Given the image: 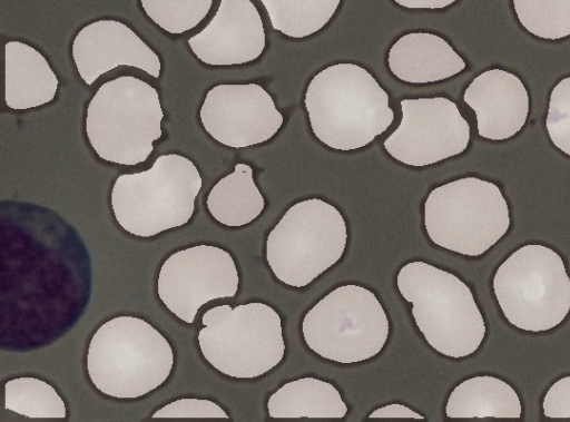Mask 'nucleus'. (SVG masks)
<instances>
[{
  "instance_id": "12",
  "label": "nucleus",
  "mask_w": 570,
  "mask_h": 422,
  "mask_svg": "<svg viewBox=\"0 0 570 422\" xmlns=\"http://www.w3.org/2000/svg\"><path fill=\"white\" fill-rule=\"evenodd\" d=\"M402 120L385 139L394 159L422 167L463 153L470 126L458 106L445 97L401 100Z\"/></svg>"
},
{
  "instance_id": "30",
  "label": "nucleus",
  "mask_w": 570,
  "mask_h": 422,
  "mask_svg": "<svg viewBox=\"0 0 570 422\" xmlns=\"http://www.w3.org/2000/svg\"><path fill=\"white\" fill-rule=\"evenodd\" d=\"M401 7L409 9H443L456 0H393Z\"/></svg>"
},
{
  "instance_id": "10",
  "label": "nucleus",
  "mask_w": 570,
  "mask_h": 422,
  "mask_svg": "<svg viewBox=\"0 0 570 422\" xmlns=\"http://www.w3.org/2000/svg\"><path fill=\"white\" fill-rule=\"evenodd\" d=\"M302 331L313 352L350 364L379 354L386 343L390 324L373 292L347 284L330 292L305 314Z\"/></svg>"
},
{
  "instance_id": "16",
  "label": "nucleus",
  "mask_w": 570,
  "mask_h": 422,
  "mask_svg": "<svg viewBox=\"0 0 570 422\" xmlns=\"http://www.w3.org/2000/svg\"><path fill=\"white\" fill-rule=\"evenodd\" d=\"M463 100L475 112L478 133L491 140L514 136L529 114V95L522 81L511 72L491 69L475 77Z\"/></svg>"
},
{
  "instance_id": "11",
  "label": "nucleus",
  "mask_w": 570,
  "mask_h": 422,
  "mask_svg": "<svg viewBox=\"0 0 570 422\" xmlns=\"http://www.w3.org/2000/svg\"><path fill=\"white\" fill-rule=\"evenodd\" d=\"M238 283L237 268L228 252L213 245H196L175 252L163 263L157 292L175 316L190 324L204 304L233 297Z\"/></svg>"
},
{
  "instance_id": "17",
  "label": "nucleus",
  "mask_w": 570,
  "mask_h": 422,
  "mask_svg": "<svg viewBox=\"0 0 570 422\" xmlns=\"http://www.w3.org/2000/svg\"><path fill=\"white\" fill-rule=\"evenodd\" d=\"M387 66L402 81L428 84L453 77L465 68V62L442 37L412 32L393 43Z\"/></svg>"
},
{
  "instance_id": "29",
  "label": "nucleus",
  "mask_w": 570,
  "mask_h": 422,
  "mask_svg": "<svg viewBox=\"0 0 570 422\" xmlns=\"http://www.w3.org/2000/svg\"><path fill=\"white\" fill-rule=\"evenodd\" d=\"M370 418H402V419H417L423 420L424 416L413 411L412 409L399 404L393 403L380 409H376L370 414Z\"/></svg>"
},
{
  "instance_id": "13",
  "label": "nucleus",
  "mask_w": 570,
  "mask_h": 422,
  "mask_svg": "<svg viewBox=\"0 0 570 422\" xmlns=\"http://www.w3.org/2000/svg\"><path fill=\"white\" fill-rule=\"evenodd\" d=\"M204 129L219 144L244 148L271 139L283 115L257 84H220L205 96L199 110Z\"/></svg>"
},
{
  "instance_id": "6",
  "label": "nucleus",
  "mask_w": 570,
  "mask_h": 422,
  "mask_svg": "<svg viewBox=\"0 0 570 422\" xmlns=\"http://www.w3.org/2000/svg\"><path fill=\"white\" fill-rule=\"evenodd\" d=\"M492 286L504 317L522 331H549L570 311V277L563 259L540 244L514 251L497 269Z\"/></svg>"
},
{
  "instance_id": "24",
  "label": "nucleus",
  "mask_w": 570,
  "mask_h": 422,
  "mask_svg": "<svg viewBox=\"0 0 570 422\" xmlns=\"http://www.w3.org/2000/svg\"><path fill=\"white\" fill-rule=\"evenodd\" d=\"M513 7L520 23L535 37L570 36V0H513Z\"/></svg>"
},
{
  "instance_id": "14",
  "label": "nucleus",
  "mask_w": 570,
  "mask_h": 422,
  "mask_svg": "<svg viewBox=\"0 0 570 422\" xmlns=\"http://www.w3.org/2000/svg\"><path fill=\"white\" fill-rule=\"evenodd\" d=\"M71 56L86 85L118 66L144 70L154 78L160 75L159 57L127 24L101 19L85 26L75 37Z\"/></svg>"
},
{
  "instance_id": "2",
  "label": "nucleus",
  "mask_w": 570,
  "mask_h": 422,
  "mask_svg": "<svg viewBox=\"0 0 570 422\" xmlns=\"http://www.w3.org/2000/svg\"><path fill=\"white\" fill-rule=\"evenodd\" d=\"M174 352L166 337L142 318L116 316L92 335L87 372L101 393L136 399L156 390L170 375Z\"/></svg>"
},
{
  "instance_id": "21",
  "label": "nucleus",
  "mask_w": 570,
  "mask_h": 422,
  "mask_svg": "<svg viewBox=\"0 0 570 422\" xmlns=\"http://www.w3.org/2000/svg\"><path fill=\"white\" fill-rule=\"evenodd\" d=\"M206 205L210 215L225 226L239 227L256 219L265 200L253 179L252 167L236 164L234 171L210 189Z\"/></svg>"
},
{
  "instance_id": "5",
  "label": "nucleus",
  "mask_w": 570,
  "mask_h": 422,
  "mask_svg": "<svg viewBox=\"0 0 570 422\" xmlns=\"http://www.w3.org/2000/svg\"><path fill=\"white\" fill-rule=\"evenodd\" d=\"M203 180L195 164L165 154L144 171L122 174L111 189L117 223L128 233L151 237L189 222Z\"/></svg>"
},
{
  "instance_id": "23",
  "label": "nucleus",
  "mask_w": 570,
  "mask_h": 422,
  "mask_svg": "<svg viewBox=\"0 0 570 422\" xmlns=\"http://www.w3.org/2000/svg\"><path fill=\"white\" fill-rule=\"evenodd\" d=\"M4 408L31 419H65L67 415L65 402L57 391L32 376L12 379L6 383Z\"/></svg>"
},
{
  "instance_id": "4",
  "label": "nucleus",
  "mask_w": 570,
  "mask_h": 422,
  "mask_svg": "<svg viewBox=\"0 0 570 422\" xmlns=\"http://www.w3.org/2000/svg\"><path fill=\"white\" fill-rule=\"evenodd\" d=\"M157 90L134 76L102 84L88 104L86 134L101 159L132 166L145 161L163 135Z\"/></svg>"
},
{
  "instance_id": "26",
  "label": "nucleus",
  "mask_w": 570,
  "mask_h": 422,
  "mask_svg": "<svg viewBox=\"0 0 570 422\" xmlns=\"http://www.w3.org/2000/svg\"><path fill=\"white\" fill-rule=\"evenodd\" d=\"M546 126L554 146L570 156V77L552 89Z\"/></svg>"
},
{
  "instance_id": "25",
  "label": "nucleus",
  "mask_w": 570,
  "mask_h": 422,
  "mask_svg": "<svg viewBox=\"0 0 570 422\" xmlns=\"http://www.w3.org/2000/svg\"><path fill=\"white\" fill-rule=\"evenodd\" d=\"M145 13L163 30L179 35L195 28L213 0H140Z\"/></svg>"
},
{
  "instance_id": "19",
  "label": "nucleus",
  "mask_w": 570,
  "mask_h": 422,
  "mask_svg": "<svg viewBox=\"0 0 570 422\" xmlns=\"http://www.w3.org/2000/svg\"><path fill=\"white\" fill-rule=\"evenodd\" d=\"M521 402L505 381L491 375H476L461 382L451 392L445 406L448 418L519 419Z\"/></svg>"
},
{
  "instance_id": "3",
  "label": "nucleus",
  "mask_w": 570,
  "mask_h": 422,
  "mask_svg": "<svg viewBox=\"0 0 570 422\" xmlns=\"http://www.w3.org/2000/svg\"><path fill=\"white\" fill-rule=\"evenodd\" d=\"M396 286L412 304L415 324L432 349L453 359L479 349L484 320L470 287L458 276L414 261L400 269Z\"/></svg>"
},
{
  "instance_id": "15",
  "label": "nucleus",
  "mask_w": 570,
  "mask_h": 422,
  "mask_svg": "<svg viewBox=\"0 0 570 422\" xmlns=\"http://www.w3.org/2000/svg\"><path fill=\"white\" fill-rule=\"evenodd\" d=\"M187 42L204 63L232 66L257 59L266 38L261 14L250 0H220L209 23Z\"/></svg>"
},
{
  "instance_id": "22",
  "label": "nucleus",
  "mask_w": 570,
  "mask_h": 422,
  "mask_svg": "<svg viewBox=\"0 0 570 422\" xmlns=\"http://www.w3.org/2000/svg\"><path fill=\"white\" fill-rule=\"evenodd\" d=\"M272 27L287 37L304 38L321 30L341 0H261Z\"/></svg>"
},
{
  "instance_id": "27",
  "label": "nucleus",
  "mask_w": 570,
  "mask_h": 422,
  "mask_svg": "<svg viewBox=\"0 0 570 422\" xmlns=\"http://www.w3.org/2000/svg\"><path fill=\"white\" fill-rule=\"evenodd\" d=\"M153 418L228 419V415L210 400L179 399L156 411Z\"/></svg>"
},
{
  "instance_id": "18",
  "label": "nucleus",
  "mask_w": 570,
  "mask_h": 422,
  "mask_svg": "<svg viewBox=\"0 0 570 422\" xmlns=\"http://www.w3.org/2000/svg\"><path fill=\"white\" fill-rule=\"evenodd\" d=\"M4 73V99L11 109L36 108L52 101L56 97V73L48 60L24 42L6 43Z\"/></svg>"
},
{
  "instance_id": "8",
  "label": "nucleus",
  "mask_w": 570,
  "mask_h": 422,
  "mask_svg": "<svg viewBox=\"0 0 570 422\" xmlns=\"http://www.w3.org/2000/svg\"><path fill=\"white\" fill-rule=\"evenodd\" d=\"M424 225L435 245L479 256L505 235L510 213L495 184L464 177L431 190L424 203Z\"/></svg>"
},
{
  "instance_id": "28",
  "label": "nucleus",
  "mask_w": 570,
  "mask_h": 422,
  "mask_svg": "<svg viewBox=\"0 0 570 422\" xmlns=\"http://www.w3.org/2000/svg\"><path fill=\"white\" fill-rule=\"evenodd\" d=\"M542 409L547 418L570 419V375L561 377L549 387Z\"/></svg>"
},
{
  "instance_id": "1",
  "label": "nucleus",
  "mask_w": 570,
  "mask_h": 422,
  "mask_svg": "<svg viewBox=\"0 0 570 422\" xmlns=\"http://www.w3.org/2000/svg\"><path fill=\"white\" fill-rule=\"evenodd\" d=\"M315 137L336 150L368 145L392 124L389 95L355 63H335L316 73L305 92Z\"/></svg>"
},
{
  "instance_id": "7",
  "label": "nucleus",
  "mask_w": 570,
  "mask_h": 422,
  "mask_svg": "<svg viewBox=\"0 0 570 422\" xmlns=\"http://www.w3.org/2000/svg\"><path fill=\"white\" fill-rule=\"evenodd\" d=\"M198 345L217 371L236 379L261 376L284 357L281 317L274 308L253 302L236 307L219 305L206 311Z\"/></svg>"
},
{
  "instance_id": "9",
  "label": "nucleus",
  "mask_w": 570,
  "mask_h": 422,
  "mask_svg": "<svg viewBox=\"0 0 570 422\" xmlns=\"http://www.w3.org/2000/svg\"><path fill=\"white\" fill-rule=\"evenodd\" d=\"M346 242L342 214L320 198H309L291 206L271 230L266 259L281 282L303 287L338 262Z\"/></svg>"
},
{
  "instance_id": "20",
  "label": "nucleus",
  "mask_w": 570,
  "mask_h": 422,
  "mask_svg": "<svg viewBox=\"0 0 570 422\" xmlns=\"http://www.w3.org/2000/svg\"><path fill=\"white\" fill-rule=\"evenodd\" d=\"M267 408L276 419H342L347 413L337 389L311 376L284 384L269 396Z\"/></svg>"
}]
</instances>
